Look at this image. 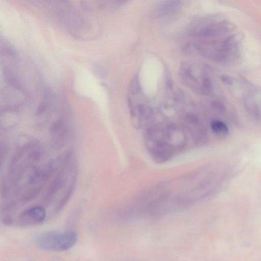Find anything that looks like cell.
I'll use <instances>...</instances> for the list:
<instances>
[{
  "instance_id": "obj_1",
  "label": "cell",
  "mask_w": 261,
  "mask_h": 261,
  "mask_svg": "<svg viewBox=\"0 0 261 261\" xmlns=\"http://www.w3.org/2000/svg\"><path fill=\"white\" fill-rule=\"evenodd\" d=\"M77 240V234L73 231H49L38 234L35 237L34 242L40 249L62 252L73 247Z\"/></svg>"
},
{
  "instance_id": "obj_2",
  "label": "cell",
  "mask_w": 261,
  "mask_h": 261,
  "mask_svg": "<svg viewBox=\"0 0 261 261\" xmlns=\"http://www.w3.org/2000/svg\"><path fill=\"white\" fill-rule=\"evenodd\" d=\"M45 210L40 206L28 208L17 217V224L22 227L31 226L42 223L45 219Z\"/></svg>"
},
{
  "instance_id": "obj_3",
  "label": "cell",
  "mask_w": 261,
  "mask_h": 261,
  "mask_svg": "<svg viewBox=\"0 0 261 261\" xmlns=\"http://www.w3.org/2000/svg\"><path fill=\"white\" fill-rule=\"evenodd\" d=\"M211 127L215 134L220 137L225 136L228 133V128L226 124L219 120L212 121Z\"/></svg>"
}]
</instances>
